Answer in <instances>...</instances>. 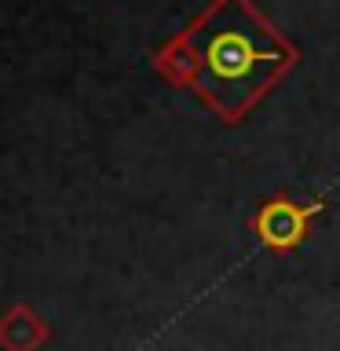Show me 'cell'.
Instances as JSON below:
<instances>
[{"label":"cell","mask_w":340,"mask_h":351,"mask_svg":"<svg viewBox=\"0 0 340 351\" xmlns=\"http://www.w3.org/2000/svg\"><path fill=\"white\" fill-rule=\"evenodd\" d=\"M256 234L263 238V245L271 249H293L307 230V213H300V205L293 202H267L252 219Z\"/></svg>","instance_id":"cell-2"},{"label":"cell","mask_w":340,"mask_h":351,"mask_svg":"<svg viewBox=\"0 0 340 351\" xmlns=\"http://www.w3.org/2000/svg\"><path fill=\"white\" fill-rule=\"evenodd\" d=\"M194 88L227 121L241 117L293 62V48L263 22L249 0H219L191 33Z\"/></svg>","instance_id":"cell-1"}]
</instances>
